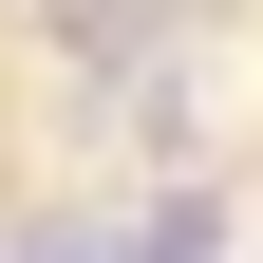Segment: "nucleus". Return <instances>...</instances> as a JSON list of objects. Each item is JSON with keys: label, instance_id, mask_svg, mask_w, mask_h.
Instances as JSON below:
<instances>
[{"label": "nucleus", "instance_id": "nucleus-1", "mask_svg": "<svg viewBox=\"0 0 263 263\" xmlns=\"http://www.w3.org/2000/svg\"><path fill=\"white\" fill-rule=\"evenodd\" d=\"M113 263H226V207L207 188H151V207H132V245Z\"/></svg>", "mask_w": 263, "mask_h": 263}]
</instances>
